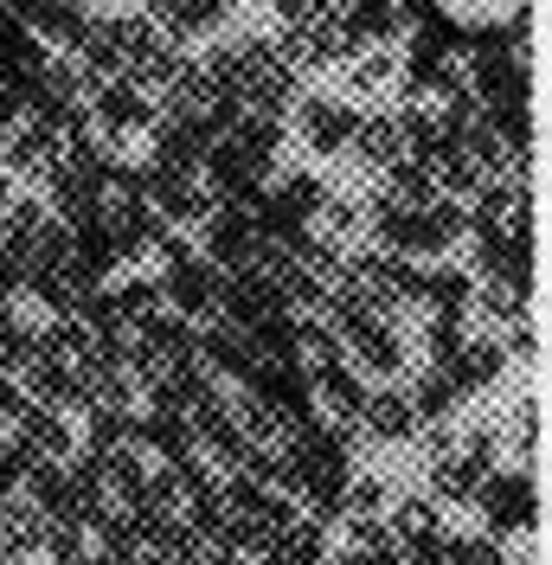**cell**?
<instances>
[{"instance_id":"6da1fadb","label":"cell","mask_w":552,"mask_h":565,"mask_svg":"<svg viewBox=\"0 0 552 565\" xmlns=\"http://www.w3.org/2000/svg\"><path fill=\"white\" fill-rule=\"evenodd\" d=\"M155 289H161L168 316H180V321L219 316V270H212L206 257H193L180 238H168V250H161V277H155Z\"/></svg>"},{"instance_id":"7a4b0ae2","label":"cell","mask_w":552,"mask_h":565,"mask_svg":"<svg viewBox=\"0 0 552 565\" xmlns=\"http://www.w3.org/2000/svg\"><path fill=\"white\" fill-rule=\"evenodd\" d=\"M476 514H482V533H488V540L533 533V514H540L533 469H501V476H482V489H476Z\"/></svg>"},{"instance_id":"3957f363","label":"cell","mask_w":552,"mask_h":565,"mask_svg":"<svg viewBox=\"0 0 552 565\" xmlns=\"http://www.w3.org/2000/svg\"><path fill=\"white\" fill-rule=\"evenodd\" d=\"M424 476H431V501L437 508H463V501H476V489H482V476H495V469H482V462L469 457L463 444H456V430H431V462H424Z\"/></svg>"},{"instance_id":"277c9868","label":"cell","mask_w":552,"mask_h":565,"mask_svg":"<svg viewBox=\"0 0 552 565\" xmlns=\"http://www.w3.org/2000/svg\"><path fill=\"white\" fill-rule=\"evenodd\" d=\"M353 129H360V109L341 104V97H302L296 104V141L309 154H341L353 141Z\"/></svg>"},{"instance_id":"5b68a950","label":"cell","mask_w":552,"mask_h":565,"mask_svg":"<svg viewBox=\"0 0 552 565\" xmlns=\"http://www.w3.org/2000/svg\"><path fill=\"white\" fill-rule=\"evenodd\" d=\"M341 360H360L367 373H380V380H392L399 366H405V341H399V328L385 316H360V321H347L341 334Z\"/></svg>"},{"instance_id":"8992f818","label":"cell","mask_w":552,"mask_h":565,"mask_svg":"<svg viewBox=\"0 0 552 565\" xmlns=\"http://www.w3.org/2000/svg\"><path fill=\"white\" fill-rule=\"evenodd\" d=\"M155 116H161V109L148 104L136 84H123V77L91 90V122H97L109 141H129V136H141V129H155Z\"/></svg>"},{"instance_id":"52a82bcc","label":"cell","mask_w":552,"mask_h":565,"mask_svg":"<svg viewBox=\"0 0 552 565\" xmlns=\"http://www.w3.org/2000/svg\"><path fill=\"white\" fill-rule=\"evenodd\" d=\"M469 282H508V289H527V282H533V245H527V238H508V232L476 238Z\"/></svg>"},{"instance_id":"ba28073f","label":"cell","mask_w":552,"mask_h":565,"mask_svg":"<svg viewBox=\"0 0 552 565\" xmlns=\"http://www.w3.org/2000/svg\"><path fill=\"white\" fill-rule=\"evenodd\" d=\"M13 444H20L33 462H65L71 457V424L59 418V412H39V405H26V412H20V424H13Z\"/></svg>"},{"instance_id":"9c48e42d","label":"cell","mask_w":552,"mask_h":565,"mask_svg":"<svg viewBox=\"0 0 552 565\" xmlns=\"http://www.w3.org/2000/svg\"><path fill=\"white\" fill-rule=\"evenodd\" d=\"M360 430H367V437H380V444H405V437L417 430L412 398H405L399 386L367 392V405H360Z\"/></svg>"},{"instance_id":"30bf717a","label":"cell","mask_w":552,"mask_h":565,"mask_svg":"<svg viewBox=\"0 0 552 565\" xmlns=\"http://www.w3.org/2000/svg\"><path fill=\"white\" fill-rule=\"evenodd\" d=\"M385 514H392L385 533H392L399 546H431V540H444V514H437V501H431V494H399Z\"/></svg>"},{"instance_id":"8fae6325","label":"cell","mask_w":552,"mask_h":565,"mask_svg":"<svg viewBox=\"0 0 552 565\" xmlns=\"http://www.w3.org/2000/svg\"><path fill=\"white\" fill-rule=\"evenodd\" d=\"M347 148H353L360 168H380V174H392L405 161V141H399V122L392 116H360V129H353Z\"/></svg>"},{"instance_id":"7c38bea8","label":"cell","mask_w":552,"mask_h":565,"mask_svg":"<svg viewBox=\"0 0 552 565\" xmlns=\"http://www.w3.org/2000/svg\"><path fill=\"white\" fill-rule=\"evenodd\" d=\"M341 71H347V97H385V90H399V52L392 45H367Z\"/></svg>"},{"instance_id":"4fadbf2b","label":"cell","mask_w":552,"mask_h":565,"mask_svg":"<svg viewBox=\"0 0 552 565\" xmlns=\"http://www.w3.org/2000/svg\"><path fill=\"white\" fill-rule=\"evenodd\" d=\"M449 380H456V392L469 398V392H482V386H495L501 373H508V353H501V341H463V353L444 366Z\"/></svg>"},{"instance_id":"5bb4252c","label":"cell","mask_w":552,"mask_h":565,"mask_svg":"<svg viewBox=\"0 0 552 565\" xmlns=\"http://www.w3.org/2000/svg\"><path fill=\"white\" fill-rule=\"evenodd\" d=\"M469 296H476V282H469V270H463V264H431V270H424V296H417V302H431V316L469 321Z\"/></svg>"},{"instance_id":"9a60e30c","label":"cell","mask_w":552,"mask_h":565,"mask_svg":"<svg viewBox=\"0 0 552 565\" xmlns=\"http://www.w3.org/2000/svg\"><path fill=\"white\" fill-rule=\"evenodd\" d=\"M405 398H412V418L417 424H449V412L463 405V392H456V380H449L444 366H424Z\"/></svg>"},{"instance_id":"2e32d148","label":"cell","mask_w":552,"mask_h":565,"mask_svg":"<svg viewBox=\"0 0 552 565\" xmlns=\"http://www.w3.org/2000/svg\"><path fill=\"white\" fill-rule=\"evenodd\" d=\"M321 553H328V546H321V527L296 514V521L276 533L264 553H257V565H321Z\"/></svg>"},{"instance_id":"e0dca14e","label":"cell","mask_w":552,"mask_h":565,"mask_svg":"<svg viewBox=\"0 0 552 565\" xmlns=\"http://www.w3.org/2000/svg\"><path fill=\"white\" fill-rule=\"evenodd\" d=\"M399 540L385 533V521H373V527H347V540L335 546V559L328 565H399Z\"/></svg>"},{"instance_id":"ac0fdd59","label":"cell","mask_w":552,"mask_h":565,"mask_svg":"<svg viewBox=\"0 0 552 565\" xmlns=\"http://www.w3.org/2000/svg\"><path fill=\"white\" fill-rule=\"evenodd\" d=\"M385 508H392V489H385L380 476H347V489H341L347 527H373V521H385Z\"/></svg>"},{"instance_id":"d6986e66","label":"cell","mask_w":552,"mask_h":565,"mask_svg":"<svg viewBox=\"0 0 552 565\" xmlns=\"http://www.w3.org/2000/svg\"><path fill=\"white\" fill-rule=\"evenodd\" d=\"M437 565H508V553L488 533H444L437 540Z\"/></svg>"},{"instance_id":"ffe728a7","label":"cell","mask_w":552,"mask_h":565,"mask_svg":"<svg viewBox=\"0 0 552 565\" xmlns=\"http://www.w3.org/2000/svg\"><path fill=\"white\" fill-rule=\"evenodd\" d=\"M469 316H488V321H501V328H514V321H527V289H508V282H476Z\"/></svg>"},{"instance_id":"44dd1931","label":"cell","mask_w":552,"mask_h":565,"mask_svg":"<svg viewBox=\"0 0 552 565\" xmlns=\"http://www.w3.org/2000/svg\"><path fill=\"white\" fill-rule=\"evenodd\" d=\"M26 353H33V328L0 302V373H20V366H26Z\"/></svg>"},{"instance_id":"7402d4cb","label":"cell","mask_w":552,"mask_h":565,"mask_svg":"<svg viewBox=\"0 0 552 565\" xmlns=\"http://www.w3.org/2000/svg\"><path fill=\"white\" fill-rule=\"evenodd\" d=\"M463 341H469V334H463V321L456 316H431L424 321V353H431V366H449V360L463 353Z\"/></svg>"},{"instance_id":"603a6c76","label":"cell","mask_w":552,"mask_h":565,"mask_svg":"<svg viewBox=\"0 0 552 565\" xmlns=\"http://www.w3.org/2000/svg\"><path fill=\"white\" fill-rule=\"evenodd\" d=\"M508 430H514V450H520V469L533 462V444H540V405L533 398H520L514 418H508Z\"/></svg>"},{"instance_id":"cb8c5ba5","label":"cell","mask_w":552,"mask_h":565,"mask_svg":"<svg viewBox=\"0 0 552 565\" xmlns=\"http://www.w3.org/2000/svg\"><path fill=\"white\" fill-rule=\"evenodd\" d=\"M20 412H26V398H20V386L0 373V430H7V424H20Z\"/></svg>"}]
</instances>
